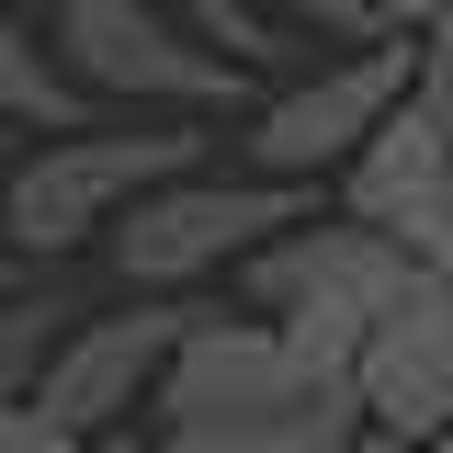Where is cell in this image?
I'll list each match as a JSON object with an SVG mask.
<instances>
[{
    "instance_id": "cell-8",
    "label": "cell",
    "mask_w": 453,
    "mask_h": 453,
    "mask_svg": "<svg viewBox=\"0 0 453 453\" xmlns=\"http://www.w3.org/2000/svg\"><path fill=\"white\" fill-rule=\"evenodd\" d=\"M181 329H193L181 295H136L125 318H68L35 408H57L68 431H136L159 408V374H170V351H181Z\"/></svg>"
},
{
    "instance_id": "cell-5",
    "label": "cell",
    "mask_w": 453,
    "mask_h": 453,
    "mask_svg": "<svg viewBox=\"0 0 453 453\" xmlns=\"http://www.w3.org/2000/svg\"><path fill=\"white\" fill-rule=\"evenodd\" d=\"M306 408H351V386H318L295 363L283 318H226V306H193V329L159 374V431H238V419H306Z\"/></svg>"
},
{
    "instance_id": "cell-12",
    "label": "cell",
    "mask_w": 453,
    "mask_h": 453,
    "mask_svg": "<svg viewBox=\"0 0 453 453\" xmlns=\"http://www.w3.org/2000/svg\"><path fill=\"white\" fill-rule=\"evenodd\" d=\"M68 295H46V283H23V295H0V408H23V396L46 386L57 340H68Z\"/></svg>"
},
{
    "instance_id": "cell-17",
    "label": "cell",
    "mask_w": 453,
    "mask_h": 453,
    "mask_svg": "<svg viewBox=\"0 0 453 453\" xmlns=\"http://www.w3.org/2000/svg\"><path fill=\"white\" fill-rule=\"evenodd\" d=\"M396 453H453V431H431V442H396Z\"/></svg>"
},
{
    "instance_id": "cell-15",
    "label": "cell",
    "mask_w": 453,
    "mask_h": 453,
    "mask_svg": "<svg viewBox=\"0 0 453 453\" xmlns=\"http://www.w3.org/2000/svg\"><path fill=\"white\" fill-rule=\"evenodd\" d=\"M374 12H386L396 35H431V12H442V0H374Z\"/></svg>"
},
{
    "instance_id": "cell-3",
    "label": "cell",
    "mask_w": 453,
    "mask_h": 453,
    "mask_svg": "<svg viewBox=\"0 0 453 453\" xmlns=\"http://www.w3.org/2000/svg\"><path fill=\"white\" fill-rule=\"evenodd\" d=\"M57 57L80 68L91 103H136V113H238L250 68L226 46H204L193 23H170L159 0H46Z\"/></svg>"
},
{
    "instance_id": "cell-1",
    "label": "cell",
    "mask_w": 453,
    "mask_h": 453,
    "mask_svg": "<svg viewBox=\"0 0 453 453\" xmlns=\"http://www.w3.org/2000/svg\"><path fill=\"white\" fill-rule=\"evenodd\" d=\"M204 136H216V113H148V125H68L46 136L35 159L0 181V226H12V250H35V261H68V250H91L113 238V216L170 181V170H204Z\"/></svg>"
},
{
    "instance_id": "cell-16",
    "label": "cell",
    "mask_w": 453,
    "mask_h": 453,
    "mask_svg": "<svg viewBox=\"0 0 453 453\" xmlns=\"http://www.w3.org/2000/svg\"><path fill=\"white\" fill-rule=\"evenodd\" d=\"M35 283V250H12V226H0V295H23Z\"/></svg>"
},
{
    "instance_id": "cell-9",
    "label": "cell",
    "mask_w": 453,
    "mask_h": 453,
    "mask_svg": "<svg viewBox=\"0 0 453 453\" xmlns=\"http://www.w3.org/2000/svg\"><path fill=\"white\" fill-rule=\"evenodd\" d=\"M351 408H363V431H386V442L453 431V273H419L386 318L363 329Z\"/></svg>"
},
{
    "instance_id": "cell-13",
    "label": "cell",
    "mask_w": 453,
    "mask_h": 453,
    "mask_svg": "<svg viewBox=\"0 0 453 453\" xmlns=\"http://www.w3.org/2000/svg\"><path fill=\"white\" fill-rule=\"evenodd\" d=\"M193 35H204V46H226L238 68L295 57V46H283V12H261V0H193Z\"/></svg>"
},
{
    "instance_id": "cell-10",
    "label": "cell",
    "mask_w": 453,
    "mask_h": 453,
    "mask_svg": "<svg viewBox=\"0 0 453 453\" xmlns=\"http://www.w3.org/2000/svg\"><path fill=\"white\" fill-rule=\"evenodd\" d=\"M0 113H12V125H35V136L91 125L80 68L57 57V35H35V23H23V0H0Z\"/></svg>"
},
{
    "instance_id": "cell-4",
    "label": "cell",
    "mask_w": 453,
    "mask_h": 453,
    "mask_svg": "<svg viewBox=\"0 0 453 453\" xmlns=\"http://www.w3.org/2000/svg\"><path fill=\"white\" fill-rule=\"evenodd\" d=\"M431 80V35H374V46L318 57L306 80H283L273 103H250V170H283V181H340V159L386 125L408 91Z\"/></svg>"
},
{
    "instance_id": "cell-2",
    "label": "cell",
    "mask_w": 453,
    "mask_h": 453,
    "mask_svg": "<svg viewBox=\"0 0 453 453\" xmlns=\"http://www.w3.org/2000/svg\"><path fill=\"white\" fill-rule=\"evenodd\" d=\"M329 181H283V170H170L113 216V273L136 295H181L204 273H238L273 226L318 216Z\"/></svg>"
},
{
    "instance_id": "cell-7",
    "label": "cell",
    "mask_w": 453,
    "mask_h": 453,
    "mask_svg": "<svg viewBox=\"0 0 453 453\" xmlns=\"http://www.w3.org/2000/svg\"><path fill=\"white\" fill-rule=\"evenodd\" d=\"M351 216H374V226H396L431 273H453V103L419 80L408 103L340 159V181H329Z\"/></svg>"
},
{
    "instance_id": "cell-18",
    "label": "cell",
    "mask_w": 453,
    "mask_h": 453,
    "mask_svg": "<svg viewBox=\"0 0 453 453\" xmlns=\"http://www.w3.org/2000/svg\"><path fill=\"white\" fill-rule=\"evenodd\" d=\"M261 12H295V0H261Z\"/></svg>"
},
{
    "instance_id": "cell-14",
    "label": "cell",
    "mask_w": 453,
    "mask_h": 453,
    "mask_svg": "<svg viewBox=\"0 0 453 453\" xmlns=\"http://www.w3.org/2000/svg\"><path fill=\"white\" fill-rule=\"evenodd\" d=\"M0 453H103V431H68L57 408L23 396V408H0Z\"/></svg>"
},
{
    "instance_id": "cell-11",
    "label": "cell",
    "mask_w": 453,
    "mask_h": 453,
    "mask_svg": "<svg viewBox=\"0 0 453 453\" xmlns=\"http://www.w3.org/2000/svg\"><path fill=\"white\" fill-rule=\"evenodd\" d=\"M148 453H363V408H306V419H238V431H159Z\"/></svg>"
},
{
    "instance_id": "cell-6",
    "label": "cell",
    "mask_w": 453,
    "mask_h": 453,
    "mask_svg": "<svg viewBox=\"0 0 453 453\" xmlns=\"http://www.w3.org/2000/svg\"><path fill=\"white\" fill-rule=\"evenodd\" d=\"M431 273L396 226H374V216H295V226H273L250 261H238V295L261 306V318H283V306H363V318H386L408 283Z\"/></svg>"
}]
</instances>
